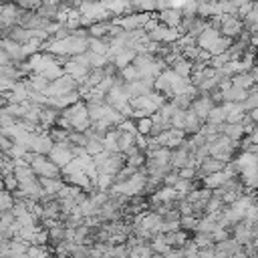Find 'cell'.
<instances>
[{"label": "cell", "mask_w": 258, "mask_h": 258, "mask_svg": "<svg viewBox=\"0 0 258 258\" xmlns=\"http://www.w3.org/2000/svg\"><path fill=\"white\" fill-rule=\"evenodd\" d=\"M151 18H153L151 12H129V14H123L119 18H115V22L123 30H137V28H145V24Z\"/></svg>", "instance_id": "6da1fadb"}, {"label": "cell", "mask_w": 258, "mask_h": 258, "mask_svg": "<svg viewBox=\"0 0 258 258\" xmlns=\"http://www.w3.org/2000/svg\"><path fill=\"white\" fill-rule=\"evenodd\" d=\"M77 89H79V81L75 77H71V75L64 73L58 79L50 81V87L46 91V97H60V95L71 93V91H77Z\"/></svg>", "instance_id": "7a4b0ae2"}, {"label": "cell", "mask_w": 258, "mask_h": 258, "mask_svg": "<svg viewBox=\"0 0 258 258\" xmlns=\"http://www.w3.org/2000/svg\"><path fill=\"white\" fill-rule=\"evenodd\" d=\"M220 32L228 38H240L244 32V20H240L236 14H224L220 16Z\"/></svg>", "instance_id": "3957f363"}, {"label": "cell", "mask_w": 258, "mask_h": 258, "mask_svg": "<svg viewBox=\"0 0 258 258\" xmlns=\"http://www.w3.org/2000/svg\"><path fill=\"white\" fill-rule=\"evenodd\" d=\"M48 157L60 167V169H64L73 159H75V153H73V143L67 139V141H62V143H54V147H52V151L48 153Z\"/></svg>", "instance_id": "277c9868"}, {"label": "cell", "mask_w": 258, "mask_h": 258, "mask_svg": "<svg viewBox=\"0 0 258 258\" xmlns=\"http://www.w3.org/2000/svg\"><path fill=\"white\" fill-rule=\"evenodd\" d=\"M54 147V141L50 139L48 131L46 133H32L30 137V143H28V151H34V153H40V155H48Z\"/></svg>", "instance_id": "5b68a950"}, {"label": "cell", "mask_w": 258, "mask_h": 258, "mask_svg": "<svg viewBox=\"0 0 258 258\" xmlns=\"http://www.w3.org/2000/svg\"><path fill=\"white\" fill-rule=\"evenodd\" d=\"M20 12H22V8H20L16 2H4L2 10H0V24H2L4 28H10V26L18 24Z\"/></svg>", "instance_id": "8992f818"}, {"label": "cell", "mask_w": 258, "mask_h": 258, "mask_svg": "<svg viewBox=\"0 0 258 258\" xmlns=\"http://www.w3.org/2000/svg\"><path fill=\"white\" fill-rule=\"evenodd\" d=\"M216 103H214V99L210 97V93H200V97H196L194 101H191V111L202 119V121H206L208 119V113L212 111V107H214Z\"/></svg>", "instance_id": "52a82bcc"}, {"label": "cell", "mask_w": 258, "mask_h": 258, "mask_svg": "<svg viewBox=\"0 0 258 258\" xmlns=\"http://www.w3.org/2000/svg\"><path fill=\"white\" fill-rule=\"evenodd\" d=\"M157 20L169 28H179L181 20H183V12H181V8H165V10L157 12Z\"/></svg>", "instance_id": "ba28073f"}, {"label": "cell", "mask_w": 258, "mask_h": 258, "mask_svg": "<svg viewBox=\"0 0 258 258\" xmlns=\"http://www.w3.org/2000/svg\"><path fill=\"white\" fill-rule=\"evenodd\" d=\"M222 169H226V161L208 155V157L200 163V167H198V177H206V175L216 173V171H222Z\"/></svg>", "instance_id": "9c48e42d"}, {"label": "cell", "mask_w": 258, "mask_h": 258, "mask_svg": "<svg viewBox=\"0 0 258 258\" xmlns=\"http://www.w3.org/2000/svg\"><path fill=\"white\" fill-rule=\"evenodd\" d=\"M222 36V32L218 30V28H214V26H208L204 32H200L198 34V38H196V44L200 46V48H204V50H210L214 44H216V40Z\"/></svg>", "instance_id": "30bf717a"}, {"label": "cell", "mask_w": 258, "mask_h": 258, "mask_svg": "<svg viewBox=\"0 0 258 258\" xmlns=\"http://www.w3.org/2000/svg\"><path fill=\"white\" fill-rule=\"evenodd\" d=\"M232 232H234V238H236L242 246L254 240V234H252V222H248V220H240V222H236Z\"/></svg>", "instance_id": "8fae6325"}, {"label": "cell", "mask_w": 258, "mask_h": 258, "mask_svg": "<svg viewBox=\"0 0 258 258\" xmlns=\"http://www.w3.org/2000/svg\"><path fill=\"white\" fill-rule=\"evenodd\" d=\"M58 117H60V109H54V107H50V105L40 107V127L50 129L52 125H56Z\"/></svg>", "instance_id": "7c38bea8"}, {"label": "cell", "mask_w": 258, "mask_h": 258, "mask_svg": "<svg viewBox=\"0 0 258 258\" xmlns=\"http://www.w3.org/2000/svg\"><path fill=\"white\" fill-rule=\"evenodd\" d=\"M222 97H224V103H242V101L248 97V91H246V89H240V87L230 85L228 89H224V91H222Z\"/></svg>", "instance_id": "4fadbf2b"}, {"label": "cell", "mask_w": 258, "mask_h": 258, "mask_svg": "<svg viewBox=\"0 0 258 258\" xmlns=\"http://www.w3.org/2000/svg\"><path fill=\"white\" fill-rule=\"evenodd\" d=\"M204 123L206 121H202L191 109H187L185 111V123H183V131L187 133V135H194V133H198L202 127H204Z\"/></svg>", "instance_id": "5bb4252c"}, {"label": "cell", "mask_w": 258, "mask_h": 258, "mask_svg": "<svg viewBox=\"0 0 258 258\" xmlns=\"http://www.w3.org/2000/svg\"><path fill=\"white\" fill-rule=\"evenodd\" d=\"M220 133L228 135V137L234 139V141H240V139L246 135V129H244L242 123H222V125H220Z\"/></svg>", "instance_id": "9a60e30c"}, {"label": "cell", "mask_w": 258, "mask_h": 258, "mask_svg": "<svg viewBox=\"0 0 258 258\" xmlns=\"http://www.w3.org/2000/svg\"><path fill=\"white\" fill-rule=\"evenodd\" d=\"M189 155H191V151L181 145V147H177V149H171V159H169V163L173 165V169H181V167L187 165Z\"/></svg>", "instance_id": "2e32d148"}, {"label": "cell", "mask_w": 258, "mask_h": 258, "mask_svg": "<svg viewBox=\"0 0 258 258\" xmlns=\"http://www.w3.org/2000/svg\"><path fill=\"white\" fill-rule=\"evenodd\" d=\"M171 69H173L179 77L189 79V77H191V73H194V62H191V60H187L185 56H177V58L171 62Z\"/></svg>", "instance_id": "e0dca14e"}, {"label": "cell", "mask_w": 258, "mask_h": 258, "mask_svg": "<svg viewBox=\"0 0 258 258\" xmlns=\"http://www.w3.org/2000/svg\"><path fill=\"white\" fill-rule=\"evenodd\" d=\"M44 194H50V196H56L60 191V187L64 185V179L62 177H38Z\"/></svg>", "instance_id": "ac0fdd59"}, {"label": "cell", "mask_w": 258, "mask_h": 258, "mask_svg": "<svg viewBox=\"0 0 258 258\" xmlns=\"http://www.w3.org/2000/svg\"><path fill=\"white\" fill-rule=\"evenodd\" d=\"M135 56H137V52H135L133 48H123V50H121V52H117V54H115V56H113L111 60H113V62L117 64V69L121 71L123 67H127V64H131Z\"/></svg>", "instance_id": "d6986e66"}, {"label": "cell", "mask_w": 258, "mask_h": 258, "mask_svg": "<svg viewBox=\"0 0 258 258\" xmlns=\"http://www.w3.org/2000/svg\"><path fill=\"white\" fill-rule=\"evenodd\" d=\"M226 117H228L226 107H224V105H214V107H212V111L208 113L206 123H212V125H222V123H226Z\"/></svg>", "instance_id": "ffe728a7"}, {"label": "cell", "mask_w": 258, "mask_h": 258, "mask_svg": "<svg viewBox=\"0 0 258 258\" xmlns=\"http://www.w3.org/2000/svg\"><path fill=\"white\" fill-rule=\"evenodd\" d=\"M230 83H232L234 87H240V89H246V91H250V89L256 85V83H254V79H252V75H250L248 71L234 75V77L230 79Z\"/></svg>", "instance_id": "44dd1931"}, {"label": "cell", "mask_w": 258, "mask_h": 258, "mask_svg": "<svg viewBox=\"0 0 258 258\" xmlns=\"http://www.w3.org/2000/svg\"><path fill=\"white\" fill-rule=\"evenodd\" d=\"M28 79H30L34 91H40V93L46 95V91H48V87H50V81H48L46 77H42V75H38V73H32Z\"/></svg>", "instance_id": "7402d4cb"}, {"label": "cell", "mask_w": 258, "mask_h": 258, "mask_svg": "<svg viewBox=\"0 0 258 258\" xmlns=\"http://www.w3.org/2000/svg\"><path fill=\"white\" fill-rule=\"evenodd\" d=\"M89 50L97 52V54H107L109 52V40L107 38H95L91 36L89 40Z\"/></svg>", "instance_id": "603a6c76"}, {"label": "cell", "mask_w": 258, "mask_h": 258, "mask_svg": "<svg viewBox=\"0 0 258 258\" xmlns=\"http://www.w3.org/2000/svg\"><path fill=\"white\" fill-rule=\"evenodd\" d=\"M131 10H135V12H155L157 10V0H133Z\"/></svg>", "instance_id": "cb8c5ba5"}, {"label": "cell", "mask_w": 258, "mask_h": 258, "mask_svg": "<svg viewBox=\"0 0 258 258\" xmlns=\"http://www.w3.org/2000/svg\"><path fill=\"white\" fill-rule=\"evenodd\" d=\"M194 242L198 244V248H208V246H214V244H216V242H214V236H212L210 232H200V230H196Z\"/></svg>", "instance_id": "d4e9b609"}, {"label": "cell", "mask_w": 258, "mask_h": 258, "mask_svg": "<svg viewBox=\"0 0 258 258\" xmlns=\"http://www.w3.org/2000/svg\"><path fill=\"white\" fill-rule=\"evenodd\" d=\"M198 224H200V218L194 216V214H185V216L179 218V226L183 230H187V232H196L198 230Z\"/></svg>", "instance_id": "484cf974"}, {"label": "cell", "mask_w": 258, "mask_h": 258, "mask_svg": "<svg viewBox=\"0 0 258 258\" xmlns=\"http://www.w3.org/2000/svg\"><path fill=\"white\" fill-rule=\"evenodd\" d=\"M85 149H87V155H91V157L99 155V153L105 149V145H103V139H95V137L87 139V145H85Z\"/></svg>", "instance_id": "4316f807"}, {"label": "cell", "mask_w": 258, "mask_h": 258, "mask_svg": "<svg viewBox=\"0 0 258 258\" xmlns=\"http://www.w3.org/2000/svg\"><path fill=\"white\" fill-rule=\"evenodd\" d=\"M14 202H16V198H14L12 191H8V189H0V212H4V210H12V208H14Z\"/></svg>", "instance_id": "83f0119b"}, {"label": "cell", "mask_w": 258, "mask_h": 258, "mask_svg": "<svg viewBox=\"0 0 258 258\" xmlns=\"http://www.w3.org/2000/svg\"><path fill=\"white\" fill-rule=\"evenodd\" d=\"M135 123H137V131H139L141 135H149V131H151V127H153V117H151V115H149V117H141V119H137Z\"/></svg>", "instance_id": "f1b7e54d"}, {"label": "cell", "mask_w": 258, "mask_h": 258, "mask_svg": "<svg viewBox=\"0 0 258 258\" xmlns=\"http://www.w3.org/2000/svg\"><path fill=\"white\" fill-rule=\"evenodd\" d=\"M2 179H4V189H8V191H16L18 189V179H16V175H14V171L12 173H6V175H2Z\"/></svg>", "instance_id": "f546056e"}, {"label": "cell", "mask_w": 258, "mask_h": 258, "mask_svg": "<svg viewBox=\"0 0 258 258\" xmlns=\"http://www.w3.org/2000/svg\"><path fill=\"white\" fill-rule=\"evenodd\" d=\"M177 181H179V173H177V169H171V171L163 177V185H169V187H175Z\"/></svg>", "instance_id": "4dcf8cb0"}, {"label": "cell", "mask_w": 258, "mask_h": 258, "mask_svg": "<svg viewBox=\"0 0 258 258\" xmlns=\"http://www.w3.org/2000/svg\"><path fill=\"white\" fill-rule=\"evenodd\" d=\"M14 123H16V119L10 117V115L4 111V107H0V127H10V125H14Z\"/></svg>", "instance_id": "1f68e13d"}, {"label": "cell", "mask_w": 258, "mask_h": 258, "mask_svg": "<svg viewBox=\"0 0 258 258\" xmlns=\"http://www.w3.org/2000/svg\"><path fill=\"white\" fill-rule=\"evenodd\" d=\"M177 173H179L181 179H196L198 169H194V167H181V169H177Z\"/></svg>", "instance_id": "d6a6232c"}, {"label": "cell", "mask_w": 258, "mask_h": 258, "mask_svg": "<svg viewBox=\"0 0 258 258\" xmlns=\"http://www.w3.org/2000/svg\"><path fill=\"white\" fill-rule=\"evenodd\" d=\"M212 236H214V242H222V240L230 238V232H228V228H216L212 232Z\"/></svg>", "instance_id": "836d02e7"}, {"label": "cell", "mask_w": 258, "mask_h": 258, "mask_svg": "<svg viewBox=\"0 0 258 258\" xmlns=\"http://www.w3.org/2000/svg\"><path fill=\"white\" fill-rule=\"evenodd\" d=\"M6 64H12V58L8 56V52L4 48H0V67H6Z\"/></svg>", "instance_id": "e575fe53"}, {"label": "cell", "mask_w": 258, "mask_h": 258, "mask_svg": "<svg viewBox=\"0 0 258 258\" xmlns=\"http://www.w3.org/2000/svg\"><path fill=\"white\" fill-rule=\"evenodd\" d=\"M248 139H250L252 143H256V145H258V125L252 129V133H250V137H248Z\"/></svg>", "instance_id": "d590c367"}, {"label": "cell", "mask_w": 258, "mask_h": 258, "mask_svg": "<svg viewBox=\"0 0 258 258\" xmlns=\"http://www.w3.org/2000/svg\"><path fill=\"white\" fill-rule=\"evenodd\" d=\"M248 73L252 75V79H254V83H258V62H256V64H254V67H252V69H250Z\"/></svg>", "instance_id": "8d00e7d4"}, {"label": "cell", "mask_w": 258, "mask_h": 258, "mask_svg": "<svg viewBox=\"0 0 258 258\" xmlns=\"http://www.w3.org/2000/svg\"><path fill=\"white\" fill-rule=\"evenodd\" d=\"M248 117H250L254 123H258V107H256V109H252V111H248Z\"/></svg>", "instance_id": "74e56055"}, {"label": "cell", "mask_w": 258, "mask_h": 258, "mask_svg": "<svg viewBox=\"0 0 258 258\" xmlns=\"http://www.w3.org/2000/svg\"><path fill=\"white\" fill-rule=\"evenodd\" d=\"M252 234H254V236H258V220H256V222H252Z\"/></svg>", "instance_id": "f35d334b"}, {"label": "cell", "mask_w": 258, "mask_h": 258, "mask_svg": "<svg viewBox=\"0 0 258 258\" xmlns=\"http://www.w3.org/2000/svg\"><path fill=\"white\" fill-rule=\"evenodd\" d=\"M4 36H6V28L0 24V38H4Z\"/></svg>", "instance_id": "ab89813d"}, {"label": "cell", "mask_w": 258, "mask_h": 258, "mask_svg": "<svg viewBox=\"0 0 258 258\" xmlns=\"http://www.w3.org/2000/svg\"><path fill=\"white\" fill-rule=\"evenodd\" d=\"M252 244H254V248H256V252H258V236H254V242H252Z\"/></svg>", "instance_id": "60d3db41"}, {"label": "cell", "mask_w": 258, "mask_h": 258, "mask_svg": "<svg viewBox=\"0 0 258 258\" xmlns=\"http://www.w3.org/2000/svg\"><path fill=\"white\" fill-rule=\"evenodd\" d=\"M2 6H4V2H2V0H0V10H2Z\"/></svg>", "instance_id": "b9f144b4"}]
</instances>
